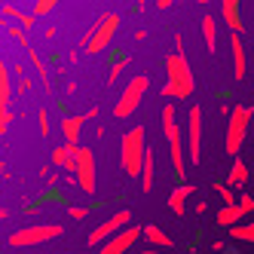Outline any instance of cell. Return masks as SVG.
<instances>
[{"mask_svg":"<svg viewBox=\"0 0 254 254\" xmlns=\"http://www.w3.org/2000/svg\"><path fill=\"white\" fill-rule=\"evenodd\" d=\"M166 86H162V98H190L193 95V70L187 64L184 52H172L166 59Z\"/></svg>","mask_w":254,"mask_h":254,"instance_id":"1","label":"cell"},{"mask_svg":"<svg viewBox=\"0 0 254 254\" xmlns=\"http://www.w3.org/2000/svg\"><path fill=\"white\" fill-rule=\"evenodd\" d=\"M117 31H120V15H117V12H101L98 19H95V25L83 34L80 46H83L86 52H92V56H98V52H104L107 46L114 43Z\"/></svg>","mask_w":254,"mask_h":254,"instance_id":"2","label":"cell"},{"mask_svg":"<svg viewBox=\"0 0 254 254\" xmlns=\"http://www.w3.org/2000/svg\"><path fill=\"white\" fill-rule=\"evenodd\" d=\"M251 114H254V107H248V104L230 107V114H227V141H224V150H227L230 156H236V153L242 150V144H245V138H248Z\"/></svg>","mask_w":254,"mask_h":254,"instance_id":"3","label":"cell"},{"mask_svg":"<svg viewBox=\"0 0 254 254\" xmlns=\"http://www.w3.org/2000/svg\"><path fill=\"white\" fill-rule=\"evenodd\" d=\"M144 150H147V141H144V126H135L123 135L120 141V166L129 178H138V169H141V159H144Z\"/></svg>","mask_w":254,"mask_h":254,"instance_id":"4","label":"cell"},{"mask_svg":"<svg viewBox=\"0 0 254 254\" xmlns=\"http://www.w3.org/2000/svg\"><path fill=\"white\" fill-rule=\"evenodd\" d=\"M147 86H150V77H144V74L132 77L129 83H126V89L120 92V98H117L114 117H117V120L132 117V114L138 111V107H141V101H144V92H147Z\"/></svg>","mask_w":254,"mask_h":254,"instance_id":"5","label":"cell"},{"mask_svg":"<svg viewBox=\"0 0 254 254\" xmlns=\"http://www.w3.org/2000/svg\"><path fill=\"white\" fill-rule=\"evenodd\" d=\"M64 236V227L62 224H34V227H25V230H15L9 236V245L12 248H28V245H43V242H52Z\"/></svg>","mask_w":254,"mask_h":254,"instance_id":"6","label":"cell"},{"mask_svg":"<svg viewBox=\"0 0 254 254\" xmlns=\"http://www.w3.org/2000/svg\"><path fill=\"white\" fill-rule=\"evenodd\" d=\"M74 178H77V187L92 196L95 193V181H98V169H95V153L89 147H77V166H74Z\"/></svg>","mask_w":254,"mask_h":254,"instance_id":"7","label":"cell"},{"mask_svg":"<svg viewBox=\"0 0 254 254\" xmlns=\"http://www.w3.org/2000/svg\"><path fill=\"white\" fill-rule=\"evenodd\" d=\"M138 239H141V227L126 224L123 230H117L114 236H107V239L101 242V254H126Z\"/></svg>","mask_w":254,"mask_h":254,"instance_id":"8","label":"cell"},{"mask_svg":"<svg viewBox=\"0 0 254 254\" xmlns=\"http://www.w3.org/2000/svg\"><path fill=\"white\" fill-rule=\"evenodd\" d=\"M132 221V211L129 208H120V211H114L111 217H107V221H101L92 233H89V245H101L104 239H107V236H114L117 230H123L126 224H129Z\"/></svg>","mask_w":254,"mask_h":254,"instance_id":"9","label":"cell"},{"mask_svg":"<svg viewBox=\"0 0 254 254\" xmlns=\"http://www.w3.org/2000/svg\"><path fill=\"white\" fill-rule=\"evenodd\" d=\"M187 153L193 162H199V150H202V111L199 107H190V117H187Z\"/></svg>","mask_w":254,"mask_h":254,"instance_id":"10","label":"cell"},{"mask_svg":"<svg viewBox=\"0 0 254 254\" xmlns=\"http://www.w3.org/2000/svg\"><path fill=\"white\" fill-rule=\"evenodd\" d=\"M9 98H12V80L3 59H0V135L9 129Z\"/></svg>","mask_w":254,"mask_h":254,"instance_id":"11","label":"cell"},{"mask_svg":"<svg viewBox=\"0 0 254 254\" xmlns=\"http://www.w3.org/2000/svg\"><path fill=\"white\" fill-rule=\"evenodd\" d=\"M230 52H233V74H236V80H245L248 62H245V43H242L239 31H233V37H230Z\"/></svg>","mask_w":254,"mask_h":254,"instance_id":"12","label":"cell"},{"mask_svg":"<svg viewBox=\"0 0 254 254\" xmlns=\"http://www.w3.org/2000/svg\"><path fill=\"white\" fill-rule=\"evenodd\" d=\"M77 147H80V144H62V147H56V150H52V166H59V169H64V172L74 175Z\"/></svg>","mask_w":254,"mask_h":254,"instance_id":"13","label":"cell"},{"mask_svg":"<svg viewBox=\"0 0 254 254\" xmlns=\"http://www.w3.org/2000/svg\"><path fill=\"white\" fill-rule=\"evenodd\" d=\"M141 239H147V245L150 248H175V239H172V236H166V233H162L156 224H147V227H141Z\"/></svg>","mask_w":254,"mask_h":254,"instance_id":"14","label":"cell"},{"mask_svg":"<svg viewBox=\"0 0 254 254\" xmlns=\"http://www.w3.org/2000/svg\"><path fill=\"white\" fill-rule=\"evenodd\" d=\"M83 123H86V117H83V114H77V117H64V120H62V135H64V144H80Z\"/></svg>","mask_w":254,"mask_h":254,"instance_id":"15","label":"cell"},{"mask_svg":"<svg viewBox=\"0 0 254 254\" xmlns=\"http://www.w3.org/2000/svg\"><path fill=\"white\" fill-rule=\"evenodd\" d=\"M196 193V187L193 184H181V187H175L172 193H169V208L175 211V214H184L187 211V199Z\"/></svg>","mask_w":254,"mask_h":254,"instance_id":"16","label":"cell"},{"mask_svg":"<svg viewBox=\"0 0 254 254\" xmlns=\"http://www.w3.org/2000/svg\"><path fill=\"white\" fill-rule=\"evenodd\" d=\"M153 147L144 150V159H141V169H138V181H141V190L150 193L153 190Z\"/></svg>","mask_w":254,"mask_h":254,"instance_id":"17","label":"cell"},{"mask_svg":"<svg viewBox=\"0 0 254 254\" xmlns=\"http://www.w3.org/2000/svg\"><path fill=\"white\" fill-rule=\"evenodd\" d=\"M221 15H224V22L230 31H239L242 34V15H239V0H221Z\"/></svg>","mask_w":254,"mask_h":254,"instance_id":"18","label":"cell"},{"mask_svg":"<svg viewBox=\"0 0 254 254\" xmlns=\"http://www.w3.org/2000/svg\"><path fill=\"white\" fill-rule=\"evenodd\" d=\"M224 184H227V187H242V184H248V166H245V159H239V156L233 159L230 175H227Z\"/></svg>","mask_w":254,"mask_h":254,"instance_id":"19","label":"cell"},{"mask_svg":"<svg viewBox=\"0 0 254 254\" xmlns=\"http://www.w3.org/2000/svg\"><path fill=\"white\" fill-rule=\"evenodd\" d=\"M242 217H245V211L239 208V202H230V205H224L217 211V224L221 227H236V224H242Z\"/></svg>","mask_w":254,"mask_h":254,"instance_id":"20","label":"cell"},{"mask_svg":"<svg viewBox=\"0 0 254 254\" xmlns=\"http://www.w3.org/2000/svg\"><path fill=\"white\" fill-rule=\"evenodd\" d=\"M202 40H205L208 52L217 49V19L214 15H202Z\"/></svg>","mask_w":254,"mask_h":254,"instance_id":"21","label":"cell"},{"mask_svg":"<svg viewBox=\"0 0 254 254\" xmlns=\"http://www.w3.org/2000/svg\"><path fill=\"white\" fill-rule=\"evenodd\" d=\"M28 59H31V64H34V70H37V77H40V83L46 86V92H52V83H49V70H46V62L40 59V52L28 46Z\"/></svg>","mask_w":254,"mask_h":254,"instance_id":"22","label":"cell"},{"mask_svg":"<svg viewBox=\"0 0 254 254\" xmlns=\"http://www.w3.org/2000/svg\"><path fill=\"white\" fill-rule=\"evenodd\" d=\"M230 236H233V239H239V242H251L254 245V221L251 224H236V227H230Z\"/></svg>","mask_w":254,"mask_h":254,"instance_id":"23","label":"cell"},{"mask_svg":"<svg viewBox=\"0 0 254 254\" xmlns=\"http://www.w3.org/2000/svg\"><path fill=\"white\" fill-rule=\"evenodd\" d=\"M129 64H132V59H129V56H123V59H117V62L111 64V74H107V83L114 86V83H117V80L123 77V70L129 67Z\"/></svg>","mask_w":254,"mask_h":254,"instance_id":"24","label":"cell"},{"mask_svg":"<svg viewBox=\"0 0 254 254\" xmlns=\"http://www.w3.org/2000/svg\"><path fill=\"white\" fill-rule=\"evenodd\" d=\"M31 3H34V6H31V12H34V15H49L52 9L62 3V0H31Z\"/></svg>","mask_w":254,"mask_h":254,"instance_id":"25","label":"cell"},{"mask_svg":"<svg viewBox=\"0 0 254 254\" xmlns=\"http://www.w3.org/2000/svg\"><path fill=\"white\" fill-rule=\"evenodd\" d=\"M6 31H9V37H12L15 46H25V49H28V34H25V28L15 25V28H6Z\"/></svg>","mask_w":254,"mask_h":254,"instance_id":"26","label":"cell"},{"mask_svg":"<svg viewBox=\"0 0 254 254\" xmlns=\"http://www.w3.org/2000/svg\"><path fill=\"white\" fill-rule=\"evenodd\" d=\"M37 123H40V135L46 138L49 135V111H46V107H40V111H37Z\"/></svg>","mask_w":254,"mask_h":254,"instance_id":"27","label":"cell"},{"mask_svg":"<svg viewBox=\"0 0 254 254\" xmlns=\"http://www.w3.org/2000/svg\"><path fill=\"white\" fill-rule=\"evenodd\" d=\"M214 190L221 193V199H224V205H230V202H236V196H233V190L227 187V184H214Z\"/></svg>","mask_w":254,"mask_h":254,"instance_id":"28","label":"cell"},{"mask_svg":"<svg viewBox=\"0 0 254 254\" xmlns=\"http://www.w3.org/2000/svg\"><path fill=\"white\" fill-rule=\"evenodd\" d=\"M236 202H239V208H242V211H245V214H251V211H254V199H251V196H248V193H242V196H239V199H236Z\"/></svg>","mask_w":254,"mask_h":254,"instance_id":"29","label":"cell"},{"mask_svg":"<svg viewBox=\"0 0 254 254\" xmlns=\"http://www.w3.org/2000/svg\"><path fill=\"white\" fill-rule=\"evenodd\" d=\"M67 214L74 217V221H83V217L89 214V208H86V205H70V211H67Z\"/></svg>","mask_w":254,"mask_h":254,"instance_id":"30","label":"cell"},{"mask_svg":"<svg viewBox=\"0 0 254 254\" xmlns=\"http://www.w3.org/2000/svg\"><path fill=\"white\" fill-rule=\"evenodd\" d=\"M31 86H34V83H31V77H22V80H19V89H15V92H28Z\"/></svg>","mask_w":254,"mask_h":254,"instance_id":"31","label":"cell"},{"mask_svg":"<svg viewBox=\"0 0 254 254\" xmlns=\"http://www.w3.org/2000/svg\"><path fill=\"white\" fill-rule=\"evenodd\" d=\"M175 52H184V37L181 34H175Z\"/></svg>","mask_w":254,"mask_h":254,"instance_id":"32","label":"cell"},{"mask_svg":"<svg viewBox=\"0 0 254 254\" xmlns=\"http://www.w3.org/2000/svg\"><path fill=\"white\" fill-rule=\"evenodd\" d=\"M175 3V0H156V9H169Z\"/></svg>","mask_w":254,"mask_h":254,"instance_id":"33","label":"cell"},{"mask_svg":"<svg viewBox=\"0 0 254 254\" xmlns=\"http://www.w3.org/2000/svg\"><path fill=\"white\" fill-rule=\"evenodd\" d=\"M144 254H169V251H166V248H147Z\"/></svg>","mask_w":254,"mask_h":254,"instance_id":"34","label":"cell"},{"mask_svg":"<svg viewBox=\"0 0 254 254\" xmlns=\"http://www.w3.org/2000/svg\"><path fill=\"white\" fill-rule=\"evenodd\" d=\"M0 25H3V28H6V22H3V15H0Z\"/></svg>","mask_w":254,"mask_h":254,"instance_id":"35","label":"cell"},{"mask_svg":"<svg viewBox=\"0 0 254 254\" xmlns=\"http://www.w3.org/2000/svg\"><path fill=\"white\" fill-rule=\"evenodd\" d=\"M135 3H138V6H144V0H135Z\"/></svg>","mask_w":254,"mask_h":254,"instance_id":"36","label":"cell"},{"mask_svg":"<svg viewBox=\"0 0 254 254\" xmlns=\"http://www.w3.org/2000/svg\"><path fill=\"white\" fill-rule=\"evenodd\" d=\"M199 3H208V0H199Z\"/></svg>","mask_w":254,"mask_h":254,"instance_id":"37","label":"cell"},{"mask_svg":"<svg viewBox=\"0 0 254 254\" xmlns=\"http://www.w3.org/2000/svg\"><path fill=\"white\" fill-rule=\"evenodd\" d=\"M251 49H254V46H251Z\"/></svg>","mask_w":254,"mask_h":254,"instance_id":"38","label":"cell"}]
</instances>
